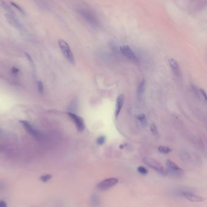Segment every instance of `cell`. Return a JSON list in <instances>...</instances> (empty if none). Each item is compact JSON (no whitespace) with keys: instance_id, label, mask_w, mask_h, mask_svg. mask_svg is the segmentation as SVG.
Listing matches in <instances>:
<instances>
[{"instance_id":"obj_1","label":"cell","mask_w":207,"mask_h":207,"mask_svg":"<svg viewBox=\"0 0 207 207\" xmlns=\"http://www.w3.org/2000/svg\"><path fill=\"white\" fill-rule=\"evenodd\" d=\"M143 162L145 164H146L147 166L150 167L151 168L154 170L159 173H160L162 175L166 176L168 174V170L167 168H165L161 163H160L157 160L151 158H144L143 159Z\"/></svg>"},{"instance_id":"obj_2","label":"cell","mask_w":207,"mask_h":207,"mask_svg":"<svg viewBox=\"0 0 207 207\" xmlns=\"http://www.w3.org/2000/svg\"><path fill=\"white\" fill-rule=\"evenodd\" d=\"M78 14L90 26L93 27L98 26V20L91 11L85 8H80L78 9Z\"/></svg>"},{"instance_id":"obj_3","label":"cell","mask_w":207,"mask_h":207,"mask_svg":"<svg viewBox=\"0 0 207 207\" xmlns=\"http://www.w3.org/2000/svg\"><path fill=\"white\" fill-rule=\"evenodd\" d=\"M58 45L62 53L67 61L72 64H75V58L68 43L63 40H59Z\"/></svg>"},{"instance_id":"obj_4","label":"cell","mask_w":207,"mask_h":207,"mask_svg":"<svg viewBox=\"0 0 207 207\" xmlns=\"http://www.w3.org/2000/svg\"><path fill=\"white\" fill-rule=\"evenodd\" d=\"M20 123L23 126L26 132L31 136H32L33 137H34L35 139H41L43 138V135L35 127H34L30 122L26 120H21L20 121Z\"/></svg>"},{"instance_id":"obj_5","label":"cell","mask_w":207,"mask_h":207,"mask_svg":"<svg viewBox=\"0 0 207 207\" xmlns=\"http://www.w3.org/2000/svg\"><path fill=\"white\" fill-rule=\"evenodd\" d=\"M166 165L168 173H170L174 177H182L184 176V170L171 160H167L166 162Z\"/></svg>"},{"instance_id":"obj_6","label":"cell","mask_w":207,"mask_h":207,"mask_svg":"<svg viewBox=\"0 0 207 207\" xmlns=\"http://www.w3.org/2000/svg\"><path fill=\"white\" fill-rule=\"evenodd\" d=\"M119 180L116 177H110L100 181L97 185V188L99 191H107L115 186Z\"/></svg>"},{"instance_id":"obj_7","label":"cell","mask_w":207,"mask_h":207,"mask_svg":"<svg viewBox=\"0 0 207 207\" xmlns=\"http://www.w3.org/2000/svg\"><path fill=\"white\" fill-rule=\"evenodd\" d=\"M67 115L75 123L78 131L79 132H84L85 129V123L82 118L78 116L77 115L72 112H68Z\"/></svg>"},{"instance_id":"obj_8","label":"cell","mask_w":207,"mask_h":207,"mask_svg":"<svg viewBox=\"0 0 207 207\" xmlns=\"http://www.w3.org/2000/svg\"><path fill=\"white\" fill-rule=\"evenodd\" d=\"M120 50L123 55L129 60L134 62H138V59L136 55L129 46H123L120 47Z\"/></svg>"},{"instance_id":"obj_9","label":"cell","mask_w":207,"mask_h":207,"mask_svg":"<svg viewBox=\"0 0 207 207\" xmlns=\"http://www.w3.org/2000/svg\"><path fill=\"white\" fill-rule=\"evenodd\" d=\"M196 191H187L182 195V197H184L187 200L193 202H200L203 201L204 200L203 197L199 195L196 194L195 193Z\"/></svg>"},{"instance_id":"obj_10","label":"cell","mask_w":207,"mask_h":207,"mask_svg":"<svg viewBox=\"0 0 207 207\" xmlns=\"http://www.w3.org/2000/svg\"><path fill=\"white\" fill-rule=\"evenodd\" d=\"M124 95L123 94H121L119 96H118L116 98V107H115V116L116 119H117L119 115V113L124 105Z\"/></svg>"},{"instance_id":"obj_11","label":"cell","mask_w":207,"mask_h":207,"mask_svg":"<svg viewBox=\"0 0 207 207\" xmlns=\"http://www.w3.org/2000/svg\"><path fill=\"white\" fill-rule=\"evenodd\" d=\"M5 17H6L8 22L12 27H15L18 30L23 29V26L21 24V23L13 15L8 14H6L5 15Z\"/></svg>"},{"instance_id":"obj_12","label":"cell","mask_w":207,"mask_h":207,"mask_svg":"<svg viewBox=\"0 0 207 207\" xmlns=\"http://www.w3.org/2000/svg\"><path fill=\"white\" fill-rule=\"evenodd\" d=\"M168 62L173 74L176 76H178L180 74V68L177 62L174 59L171 58L169 59Z\"/></svg>"},{"instance_id":"obj_13","label":"cell","mask_w":207,"mask_h":207,"mask_svg":"<svg viewBox=\"0 0 207 207\" xmlns=\"http://www.w3.org/2000/svg\"><path fill=\"white\" fill-rule=\"evenodd\" d=\"M145 80L142 79V81L140 82V84L138 85V90H137V93H138V97L139 100H141L144 95V93L145 90Z\"/></svg>"},{"instance_id":"obj_14","label":"cell","mask_w":207,"mask_h":207,"mask_svg":"<svg viewBox=\"0 0 207 207\" xmlns=\"http://www.w3.org/2000/svg\"><path fill=\"white\" fill-rule=\"evenodd\" d=\"M0 6H1L3 9H5L7 12H8L9 14H11V15H12L13 16H14V15H15L14 11L6 2H3V1H0Z\"/></svg>"},{"instance_id":"obj_15","label":"cell","mask_w":207,"mask_h":207,"mask_svg":"<svg viewBox=\"0 0 207 207\" xmlns=\"http://www.w3.org/2000/svg\"><path fill=\"white\" fill-rule=\"evenodd\" d=\"M90 202L93 206H97L99 205L100 201L99 197L96 194H93L90 199Z\"/></svg>"},{"instance_id":"obj_16","label":"cell","mask_w":207,"mask_h":207,"mask_svg":"<svg viewBox=\"0 0 207 207\" xmlns=\"http://www.w3.org/2000/svg\"><path fill=\"white\" fill-rule=\"evenodd\" d=\"M138 119L139 121L142 126L145 127L147 125V120L145 115L144 113H141L137 116Z\"/></svg>"},{"instance_id":"obj_17","label":"cell","mask_w":207,"mask_h":207,"mask_svg":"<svg viewBox=\"0 0 207 207\" xmlns=\"http://www.w3.org/2000/svg\"><path fill=\"white\" fill-rule=\"evenodd\" d=\"M158 150L161 153H162V154H168L172 151L171 148H170V147H167V146H164V145L159 146Z\"/></svg>"},{"instance_id":"obj_18","label":"cell","mask_w":207,"mask_h":207,"mask_svg":"<svg viewBox=\"0 0 207 207\" xmlns=\"http://www.w3.org/2000/svg\"><path fill=\"white\" fill-rule=\"evenodd\" d=\"M37 88H38V91L39 93L41 94H43L44 93V85L42 81H37Z\"/></svg>"},{"instance_id":"obj_19","label":"cell","mask_w":207,"mask_h":207,"mask_svg":"<svg viewBox=\"0 0 207 207\" xmlns=\"http://www.w3.org/2000/svg\"><path fill=\"white\" fill-rule=\"evenodd\" d=\"M52 177V174H44L42 175L40 177V180L43 182H48L49 180H50Z\"/></svg>"},{"instance_id":"obj_20","label":"cell","mask_w":207,"mask_h":207,"mask_svg":"<svg viewBox=\"0 0 207 207\" xmlns=\"http://www.w3.org/2000/svg\"><path fill=\"white\" fill-rule=\"evenodd\" d=\"M138 170V171L141 174H143V175H146L147 173H148V170L146 168H145L144 167H142V166H139L137 168Z\"/></svg>"},{"instance_id":"obj_21","label":"cell","mask_w":207,"mask_h":207,"mask_svg":"<svg viewBox=\"0 0 207 207\" xmlns=\"http://www.w3.org/2000/svg\"><path fill=\"white\" fill-rule=\"evenodd\" d=\"M106 138L105 136H99L97 140H96V142L98 145H103L106 142Z\"/></svg>"},{"instance_id":"obj_22","label":"cell","mask_w":207,"mask_h":207,"mask_svg":"<svg viewBox=\"0 0 207 207\" xmlns=\"http://www.w3.org/2000/svg\"><path fill=\"white\" fill-rule=\"evenodd\" d=\"M150 130L154 136H157L158 135V129H157V127L156 126V125L154 124H152L150 126Z\"/></svg>"},{"instance_id":"obj_23","label":"cell","mask_w":207,"mask_h":207,"mask_svg":"<svg viewBox=\"0 0 207 207\" xmlns=\"http://www.w3.org/2000/svg\"><path fill=\"white\" fill-rule=\"evenodd\" d=\"M199 92L200 93L201 96L203 97V98H204L205 100H207V93H206V91L202 88H199Z\"/></svg>"},{"instance_id":"obj_24","label":"cell","mask_w":207,"mask_h":207,"mask_svg":"<svg viewBox=\"0 0 207 207\" xmlns=\"http://www.w3.org/2000/svg\"><path fill=\"white\" fill-rule=\"evenodd\" d=\"M11 4L14 7V8H15L16 9H17V10H18L21 14H24V11H23V9L20 7V6H19L18 5H17L16 3H14V2H11Z\"/></svg>"},{"instance_id":"obj_25","label":"cell","mask_w":207,"mask_h":207,"mask_svg":"<svg viewBox=\"0 0 207 207\" xmlns=\"http://www.w3.org/2000/svg\"><path fill=\"white\" fill-rule=\"evenodd\" d=\"M20 72V69L18 68H17V67L14 66L12 67V73L13 74H15V75H17Z\"/></svg>"},{"instance_id":"obj_26","label":"cell","mask_w":207,"mask_h":207,"mask_svg":"<svg viewBox=\"0 0 207 207\" xmlns=\"http://www.w3.org/2000/svg\"><path fill=\"white\" fill-rule=\"evenodd\" d=\"M0 207H8L6 202L4 200H0Z\"/></svg>"},{"instance_id":"obj_27","label":"cell","mask_w":207,"mask_h":207,"mask_svg":"<svg viewBox=\"0 0 207 207\" xmlns=\"http://www.w3.org/2000/svg\"><path fill=\"white\" fill-rule=\"evenodd\" d=\"M5 188V183L0 181V191L3 190Z\"/></svg>"},{"instance_id":"obj_28","label":"cell","mask_w":207,"mask_h":207,"mask_svg":"<svg viewBox=\"0 0 207 207\" xmlns=\"http://www.w3.org/2000/svg\"><path fill=\"white\" fill-rule=\"evenodd\" d=\"M25 54H26V56L27 57V59L30 61V62H32V58H31V56H30V55L29 54H28V53H25Z\"/></svg>"},{"instance_id":"obj_29","label":"cell","mask_w":207,"mask_h":207,"mask_svg":"<svg viewBox=\"0 0 207 207\" xmlns=\"http://www.w3.org/2000/svg\"><path fill=\"white\" fill-rule=\"evenodd\" d=\"M1 133H2V130H0V134H1Z\"/></svg>"}]
</instances>
